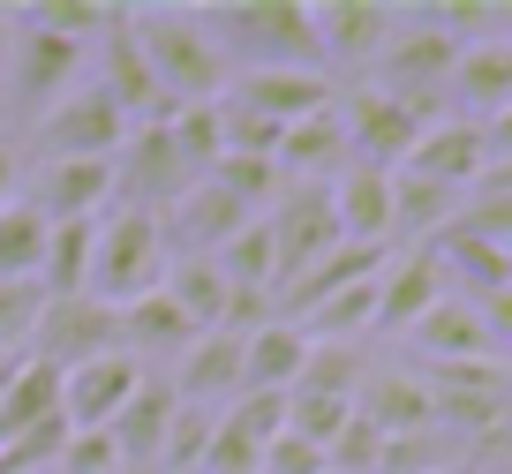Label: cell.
<instances>
[{
  "mask_svg": "<svg viewBox=\"0 0 512 474\" xmlns=\"http://www.w3.org/2000/svg\"><path fill=\"white\" fill-rule=\"evenodd\" d=\"M128 23H136V46L174 106L226 98V46L211 38L204 8H128Z\"/></svg>",
  "mask_w": 512,
  "mask_h": 474,
  "instance_id": "cell-1",
  "label": "cell"
},
{
  "mask_svg": "<svg viewBox=\"0 0 512 474\" xmlns=\"http://www.w3.org/2000/svg\"><path fill=\"white\" fill-rule=\"evenodd\" d=\"M166 271H174V241H166V219H159V211H113V219H98L91 301L128 309V301L159 294Z\"/></svg>",
  "mask_w": 512,
  "mask_h": 474,
  "instance_id": "cell-2",
  "label": "cell"
},
{
  "mask_svg": "<svg viewBox=\"0 0 512 474\" xmlns=\"http://www.w3.org/2000/svg\"><path fill=\"white\" fill-rule=\"evenodd\" d=\"M204 23L219 46L256 53V68H317L324 76V38L309 0H226V8H204Z\"/></svg>",
  "mask_w": 512,
  "mask_h": 474,
  "instance_id": "cell-3",
  "label": "cell"
},
{
  "mask_svg": "<svg viewBox=\"0 0 512 474\" xmlns=\"http://www.w3.org/2000/svg\"><path fill=\"white\" fill-rule=\"evenodd\" d=\"M452 68H460V46H452L445 31H437L430 16H415L407 23L400 16V31H392V46L377 53V91H392V98H407L415 113H430V121H445L437 113V98H445V83H452Z\"/></svg>",
  "mask_w": 512,
  "mask_h": 474,
  "instance_id": "cell-4",
  "label": "cell"
},
{
  "mask_svg": "<svg viewBox=\"0 0 512 474\" xmlns=\"http://www.w3.org/2000/svg\"><path fill=\"white\" fill-rule=\"evenodd\" d=\"M0 61H8V113H53L83 83V46H76V38L38 31V23H23V31L8 38Z\"/></svg>",
  "mask_w": 512,
  "mask_h": 474,
  "instance_id": "cell-5",
  "label": "cell"
},
{
  "mask_svg": "<svg viewBox=\"0 0 512 474\" xmlns=\"http://www.w3.org/2000/svg\"><path fill=\"white\" fill-rule=\"evenodd\" d=\"M264 226H272V256H279V286L302 279L317 256H332L339 241V211H332V181H294L287 196H279L272 211H264ZM272 286V294H279Z\"/></svg>",
  "mask_w": 512,
  "mask_h": 474,
  "instance_id": "cell-6",
  "label": "cell"
},
{
  "mask_svg": "<svg viewBox=\"0 0 512 474\" xmlns=\"http://www.w3.org/2000/svg\"><path fill=\"white\" fill-rule=\"evenodd\" d=\"M196 189L189 158L174 151V128L151 121V128H128V143L113 151V196L121 211H151V204H181Z\"/></svg>",
  "mask_w": 512,
  "mask_h": 474,
  "instance_id": "cell-7",
  "label": "cell"
},
{
  "mask_svg": "<svg viewBox=\"0 0 512 474\" xmlns=\"http://www.w3.org/2000/svg\"><path fill=\"white\" fill-rule=\"evenodd\" d=\"M339 128H347L354 166H384V174H400L407 151H415L422 128H430V113H415L407 98H392V91H347V98H339Z\"/></svg>",
  "mask_w": 512,
  "mask_h": 474,
  "instance_id": "cell-8",
  "label": "cell"
},
{
  "mask_svg": "<svg viewBox=\"0 0 512 474\" xmlns=\"http://www.w3.org/2000/svg\"><path fill=\"white\" fill-rule=\"evenodd\" d=\"M98 354H121V324H113L106 301L68 294V301H46V309H38L31 362H46V369H61V377H68V369L98 362Z\"/></svg>",
  "mask_w": 512,
  "mask_h": 474,
  "instance_id": "cell-9",
  "label": "cell"
},
{
  "mask_svg": "<svg viewBox=\"0 0 512 474\" xmlns=\"http://www.w3.org/2000/svg\"><path fill=\"white\" fill-rule=\"evenodd\" d=\"M91 83L128 113V128L174 121V98H166L159 76H151V61H144V46H136V23H128V8L106 23V38H98V76H91Z\"/></svg>",
  "mask_w": 512,
  "mask_h": 474,
  "instance_id": "cell-10",
  "label": "cell"
},
{
  "mask_svg": "<svg viewBox=\"0 0 512 474\" xmlns=\"http://www.w3.org/2000/svg\"><path fill=\"white\" fill-rule=\"evenodd\" d=\"M23 204L46 226L98 219L113 204V158H38L31 174H23Z\"/></svg>",
  "mask_w": 512,
  "mask_h": 474,
  "instance_id": "cell-11",
  "label": "cell"
},
{
  "mask_svg": "<svg viewBox=\"0 0 512 474\" xmlns=\"http://www.w3.org/2000/svg\"><path fill=\"white\" fill-rule=\"evenodd\" d=\"M128 143V113L98 83H76L53 113H38V151L46 158H113Z\"/></svg>",
  "mask_w": 512,
  "mask_h": 474,
  "instance_id": "cell-12",
  "label": "cell"
},
{
  "mask_svg": "<svg viewBox=\"0 0 512 474\" xmlns=\"http://www.w3.org/2000/svg\"><path fill=\"white\" fill-rule=\"evenodd\" d=\"M332 76H317V68H249V76L226 83V106L256 113V121H272V128H294L309 121V113L332 106Z\"/></svg>",
  "mask_w": 512,
  "mask_h": 474,
  "instance_id": "cell-13",
  "label": "cell"
},
{
  "mask_svg": "<svg viewBox=\"0 0 512 474\" xmlns=\"http://www.w3.org/2000/svg\"><path fill=\"white\" fill-rule=\"evenodd\" d=\"M174 422H181V392L166 377H144L136 392H128V407L113 414V452H121V467H136V474H159V459H166V444H174Z\"/></svg>",
  "mask_w": 512,
  "mask_h": 474,
  "instance_id": "cell-14",
  "label": "cell"
},
{
  "mask_svg": "<svg viewBox=\"0 0 512 474\" xmlns=\"http://www.w3.org/2000/svg\"><path fill=\"white\" fill-rule=\"evenodd\" d=\"M445 294H452V279H445V264H437L430 241L407 249V256H392L384 279H377V332H415Z\"/></svg>",
  "mask_w": 512,
  "mask_h": 474,
  "instance_id": "cell-15",
  "label": "cell"
},
{
  "mask_svg": "<svg viewBox=\"0 0 512 474\" xmlns=\"http://www.w3.org/2000/svg\"><path fill=\"white\" fill-rule=\"evenodd\" d=\"M482 166H490V136H482V121H430L422 128V143L407 151V166L400 174H422V181H437V189H475L482 181Z\"/></svg>",
  "mask_w": 512,
  "mask_h": 474,
  "instance_id": "cell-16",
  "label": "cell"
},
{
  "mask_svg": "<svg viewBox=\"0 0 512 474\" xmlns=\"http://www.w3.org/2000/svg\"><path fill=\"white\" fill-rule=\"evenodd\" d=\"M136 384H144V362H128V354H98V362L68 369L61 377V422L68 429H113V414L128 407Z\"/></svg>",
  "mask_w": 512,
  "mask_h": 474,
  "instance_id": "cell-17",
  "label": "cell"
},
{
  "mask_svg": "<svg viewBox=\"0 0 512 474\" xmlns=\"http://www.w3.org/2000/svg\"><path fill=\"white\" fill-rule=\"evenodd\" d=\"M400 31V8H384V0H332L317 8V38H324V61L339 68H369Z\"/></svg>",
  "mask_w": 512,
  "mask_h": 474,
  "instance_id": "cell-18",
  "label": "cell"
},
{
  "mask_svg": "<svg viewBox=\"0 0 512 474\" xmlns=\"http://www.w3.org/2000/svg\"><path fill=\"white\" fill-rule=\"evenodd\" d=\"M241 362H249V332H196V347L181 354V407H211L219 414V399H241Z\"/></svg>",
  "mask_w": 512,
  "mask_h": 474,
  "instance_id": "cell-19",
  "label": "cell"
},
{
  "mask_svg": "<svg viewBox=\"0 0 512 474\" xmlns=\"http://www.w3.org/2000/svg\"><path fill=\"white\" fill-rule=\"evenodd\" d=\"M166 211H174V219H166V241H181L189 256H219L226 241L256 219V211L241 204V196H226L219 181H196V189L181 196V204H166Z\"/></svg>",
  "mask_w": 512,
  "mask_h": 474,
  "instance_id": "cell-20",
  "label": "cell"
},
{
  "mask_svg": "<svg viewBox=\"0 0 512 474\" xmlns=\"http://www.w3.org/2000/svg\"><path fill=\"white\" fill-rule=\"evenodd\" d=\"M407 347H415L430 369H445V362H490V324H482V309L467 294H445L415 332H407Z\"/></svg>",
  "mask_w": 512,
  "mask_h": 474,
  "instance_id": "cell-21",
  "label": "cell"
},
{
  "mask_svg": "<svg viewBox=\"0 0 512 474\" xmlns=\"http://www.w3.org/2000/svg\"><path fill=\"white\" fill-rule=\"evenodd\" d=\"M347 166H354V151H347V128H339V98L324 113H309V121L279 128V174H294V181H339Z\"/></svg>",
  "mask_w": 512,
  "mask_h": 474,
  "instance_id": "cell-22",
  "label": "cell"
},
{
  "mask_svg": "<svg viewBox=\"0 0 512 474\" xmlns=\"http://www.w3.org/2000/svg\"><path fill=\"white\" fill-rule=\"evenodd\" d=\"M354 414H362L377 437H415V429H437L430 384H422V377H400V369L362 377V392H354Z\"/></svg>",
  "mask_w": 512,
  "mask_h": 474,
  "instance_id": "cell-23",
  "label": "cell"
},
{
  "mask_svg": "<svg viewBox=\"0 0 512 474\" xmlns=\"http://www.w3.org/2000/svg\"><path fill=\"white\" fill-rule=\"evenodd\" d=\"M332 211H339V234L347 241L392 249V174H384V166H347V174L332 181Z\"/></svg>",
  "mask_w": 512,
  "mask_h": 474,
  "instance_id": "cell-24",
  "label": "cell"
},
{
  "mask_svg": "<svg viewBox=\"0 0 512 474\" xmlns=\"http://www.w3.org/2000/svg\"><path fill=\"white\" fill-rule=\"evenodd\" d=\"M113 324H121V354L128 362H151V354H189L196 347V324L174 309V294H144L128 301V309H113Z\"/></svg>",
  "mask_w": 512,
  "mask_h": 474,
  "instance_id": "cell-25",
  "label": "cell"
},
{
  "mask_svg": "<svg viewBox=\"0 0 512 474\" xmlns=\"http://www.w3.org/2000/svg\"><path fill=\"white\" fill-rule=\"evenodd\" d=\"M467 106V121H497L512 106V38H490V46H460V68L445 83Z\"/></svg>",
  "mask_w": 512,
  "mask_h": 474,
  "instance_id": "cell-26",
  "label": "cell"
},
{
  "mask_svg": "<svg viewBox=\"0 0 512 474\" xmlns=\"http://www.w3.org/2000/svg\"><path fill=\"white\" fill-rule=\"evenodd\" d=\"M302 362H309V332L272 316L249 332V362H241V392H294L302 384Z\"/></svg>",
  "mask_w": 512,
  "mask_h": 474,
  "instance_id": "cell-27",
  "label": "cell"
},
{
  "mask_svg": "<svg viewBox=\"0 0 512 474\" xmlns=\"http://www.w3.org/2000/svg\"><path fill=\"white\" fill-rule=\"evenodd\" d=\"M430 249H437V264H445V279H460L467 301H490V294H505V286H512V256L497 249V241L467 234L460 219H452L445 234L430 241Z\"/></svg>",
  "mask_w": 512,
  "mask_h": 474,
  "instance_id": "cell-28",
  "label": "cell"
},
{
  "mask_svg": "<svg viewBox=\"0 0 512 474\" xmlns=\"http://www.w3.org/2000/svg\"><path fill=\"white\" fill-rule=\"evenodd\" d=\"M166 294H174V309L189 316L196 332H219L226 309H234V279H226L211 256H181V264L166 271Z\"/></svg>",
  "mask_w": 512,
  "mask_h": 474,
  "instance_id": "cell-29",
  "label": "cell"
},
{
  "mask_svg": "<svg viewBox=\"0 0 512 474\" xmlns=\"http://www.w3.org/2000/svg\"><path fill=\"white\" fill-rule=\"evenodd\" d=\"M91 249H98V219L53 226V234H46V264H38V294H46V301L91 294Z\"/></svg>",
  "mask_w": 512,
  "mask_h": 474,
  "instance_id": "cell-30",
  "label": "cell"
},
{
  "mask_svg": "<svg viewBox=\"0 0 512 474\" xmlns=\"http://www.w3.org/2000/svg\"><path fill=\"white\" fill-rule=\"evenodd\" d=\"M452 204L460 196L452 189H437V181H422V174H392V241H437L452 226Z\"/></svg>",
  "mask_w": 512,
  "mask_h": 474,
  "instance_id": "cell-31",
  "label": "cell"
},
{
  "mask_svg": "<svg viewBox=\"0 0 512 474\" xmlns=\"http://www.w3.org/2000/svg\"><path fill=\"white\" fill-rule=\"evenodd\" d=\"M377 279H384V271H377ZM377 279H362V286H347V294H332L324 309H309L302 332L317 339V347H347L354 332H377Z\"/></svg>",
  "mask_w": 512,
  "mask_h": 474,
  "instance_id": "cell-32",
  "label": "cell"
},
{
  "mask_svg": "<svg viewBox=\"0 0 512 474\" xmlns=\"http://www.w3.org/2000/svg\"><path fill=\"white\" fill-rule=\"evenodd\" d=\"M204 181H219L226 196H241V204H249L256 219H264V211H272L279 196H287V174H279V158H249V151H226Z\"/></svg>",
  "mask_w": 512,
  "mask_h": 474,
  "instance_id": "cell-33",
  "label": "cell"
},
{
  "mask_svg": "<svg viewBox=\"0 0 512 474\" xmlns=\"http://www.w3.org/2000/svg\"><path fill=\"white\" fill-rule=\"evenodd\" d=\"M46 234H53V226L38 219L23 196L0 211V279H38V264H46Z\"/></svg>",
  "mask_w": 512,
  "mask_h": 474,
  "instance_id": "cell-34",
  "label": "cell"
},
{
  "mask_svg": "<svg viewBox=\"0 0 512 474\" xmlns=\"http://www.w3.org/2000/svg\"><path fill=\"white\" fill-rule=\"evenodd\" d=\"M211 264H219V271H226V279H234V286H256V294H272V286H279L272 226H264V219H249V226H241V234L226 241L219 256H211Z\"/></svg>",
  "mask_w": 512,
  "mask_h": 474,
  "instance_id": "cell-35",
  "label": "cell"
},
{
  "mask_svg": "<svg viewBox=\"0 0 512 474\" xmlns=\"http://www.w3.org/2000/svg\"><path fill=\"white\" fill-rule=\"evenodd\" d=\"M166 128H174V151H181V158H189V174H196V181H204V174H211V166H219V158H226V128H219V98H211V106H174V121H166Z\"/></svg>",
  "mask_w": 512,
  "mask_h": 474,
  "instance_id": "cell-36",
  "label": "cell"
},
{
  "mask_svg": "<svg viewBox=\"0 0 512 474\" xmlns=\"http://www.w3.org/2000/svg\"><path fill=\"white\" fill-rule=\"evenodd\" d=\"M113 16H121V8H106V0H38V8H23V23H38V31H53V38H76V46L106 38Z\"/></svg>",
  "mask_w": 512,
  "mask_h": 474,
  "instance_id": "cell-37",
  "label": "cell"
},
{
  "mask_svg": "<svg viewBox=\"0 0 512 474\" xmlns=\"http://www.w3.org/2000/svg\"><path fill=\"white\" fill-rule=\"evenodd\" d=\"M38 279H0V354H31V332H38Z\"/></svg>",
  "mask_w": 512,
  "mask_h": 474,
  "instance_id": "cell-38",
  "label": "cell"
},
{
  "mask_svg": "<svg viewBox=\"0 0 512 474\" xmlns=\"http://www.w3.org/2000/svg\"><path fill=\"white\" fill-rule=\"evenodd\" d=\"M61 474H121V452H113V437H106V429H68Z\"/></svg>",
  "mask_w": 512,
  "mask_h": 474,
  "instance_id": "cell-39",
  "label": "cell"
},
{
  "mask_svg": "<svg viewBox=\"0 0 512 474\" xmlns=\"http://www.w3.org/2000/svg\"><path fill=\"white\" fill-rule=\"evenodd\" d=\"M264 474H332L324 467V444L294 437V429H279L272 444H264Z\"/></svg>",
  "mask_w": 512,
  "mask_h": 474,
  "instance_id": "cell-40",
  "label": "cell"
},
{
  "mask_svg": "<svg viewBox=\"0 0 512 474\" xmlns=\"http://www.w3.org/2000/svg\"><path fill=\"white\" fill-rule=\"evenodd\" d=\"M460 226H467V234H482V241H497V249H512V196H482Z\"/></svg>",
  "mask_w": 512,
  "mask_h": 474,
  "instance_id": "cell-41",
  "label": "cell"
},
{
  "mask_svg": "<svg viewBox=\"0 0 512 474\" xmlns=\"http://www.w3.org/2000/svg\"><path fill=\"white\" fill-rule=\"evenodd\" d=\"M23 174H31V166H23V143H16V136H0V211L16 204V189H23Z\"/></svg>",
  "mask_w": 512,
  "mask_h": 474,
  "instance_id": "cell-42",
  "label": "cell"
},
{
  "mask_svg": "<svg viewBox=\"0 0 512 474\" xmlns=\"http://www.w3.org/2000/svg\"><path fill=\"white\" fill-rule=\"evenodd\" d=\"M475 309H482V324H490V347H497V339L512 347V286H505V294H490V301H475Z\"/></svg>",
  "mask_w": 512,
  "mask_h": 474,
  "instance_id": "cell-43",
  "label": "cell"
},
{
  "mask_svg": "<svg viewBox=\"0 0 512 474\" xmlns=\"http://www.w3.org/2000/svg\"><path fill=\"white\" fill-rule=\"evenodd\" d=\"M482 196H512V151L482 166V181H475V204H482Z\"/></svg>",
  "mask_w": 512,
  "mask_h": 474,
  "instance_id": "cell-44",
  "label": "cell"
},
{
  "mask_svg": "<svg viewBox=\"0 0 512 474\" xmlns=\"http://www.w3.org/2000/svg\"><path fill=\"white\" fill-rule=\"evenodd\" d=\"M8 38H16V8H0V53H8Z\"/></svg>",
  "mask_w": 512,
  "mask_h": 474,
  "instance_id": "cell-45",
  "label": "cell"
},
{
  "mask_svg": "<svg viewBox=\"0 0 512 474\" xmlns=\"http://www.w3.org/2000/svg\"><path fill=\"white\" fill-rule=\"evenodd\" d=\"M497 474H512V452H505V459H497Z\"/></svg>",
  "mask_w": 512,
  "mask_h": 474,
  "instance_id": "cell-46",
  "label": "cell"
},
{
  "mask_svg": "<svg viewBox=\"0 0 512 474\" xmlns=\"http://www.w3.org/2000/svg\"><path fill=\"white\" fill-rule=\"evenodd\" d=\"M121 474H136V467H121Z\"/></svg>",
  "mask_w": 512,
  "mask_h": 474,
  "instance_id": "cell-47",
  "label": "cell"
},
{
  "mask_svg": "<svg viewBox=\"0 0 512 474\" xmlns=\"http://www.w3.org/2000/svg\"><path fill=\"white\" fill-rule=\"evenodd\" d=\"M505 256H512V249H505Z\"/></svg>",
  "mask_w": 512,
  "mask_h": 474,
  "instance_id": "cell-48",
  "label": "cell"
}]
</instances>
